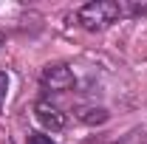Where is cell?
Here are the masks:
<instances>
[{
	"instance_id": "obj_1",
	"label": "cell",
	"mask_w": 147,
	"mask_h": 144,
	"mask_svg": "<svg viewBox=\"0 0 147 144\" xmlns=\"http://www.w3.org/2000/svg\"><path fill=\"white\" fill-rule=\"evenodd\" d=\"M125 11H122V6L116 3V0H93V3H85L82 9H79V26L82 28H88V31H102V28H108L110 23H116V20L122 17Z\"/></svg>"
},
{
	"instance_id": "obj_2",
	"label": "cell",
	"mask_w": 147,
	"mask_h": 144,
	"mask_svg": "<svg viewBox=\"0 0 147 144\" xmlns=\"http://www.w3.org/2000/svg\"><path fill=\"white\" fill-rule=\"evenodd\" d=\"M40 82L45 90H54V93H65V90L74 88V71L62 62H54V65H45L42 73H40Z\"/></svg>"
},
{
	"instance_id": "obj_3",
	"label": "cell",
	"mask_w": 147,
	"mask_h": 144,
	"mask_svg": "<svg viewBox=\"0 0 147 144\" xmlns=\"http://www.w3.org/2000/svg\"><path fill=\"white\" fill-rule=\"evenodd\" d=\"M34 116H37V122L45 127V130H51V133H57V130H65V127H68V116H65L59 108L48 105V102H42V99L34 105Z\"/></svg>"
},
{
	"instance_id": "obj_4",
	"label": "cell",
	"mask_w": 147,
	"mask_h": 144,
	"mask_svg": "<svg viewBox=\"0 0 147 144\" xmlns=\"http://www.w3.org/2000/svg\"><path fill=\"white\" fill-rule=\"evenodd\" d=\"M76 116H79V122H85V124H105L110 119V113L105 108H82Z\"/></svg>"
},
{
	"instance_id": "obj_5",
	"label": "cell",
	"mask_w": 147,
	"mask_h": 144,
	"mask_svg": "<svg viewBox=\"0 0 147 144\" xmlns=\"http://www.w3.org/2000/svg\"><path fill=\"white\" fill-rule=\"evenodd\" d=\"M28 144H54V139L45 133H28Z\"/></svg>"
},
{
	"instance_id": "obj_6",
	"label": "cell",
	"mask_w": 147,
	"mask_h": 144,
	"mask_svg": "<svg viewBox=\"0 0 147 144\" xmlns=\"http://www.w3.org/2000/svg\"><path fill=\"white\" fill-rule=\"evenodd\" d=\"M6 93H9V73L0 71V110H3V102H6Z\"/></svg>"
},
{
	"instance_id": "obj_7",
	"label": "cell",
	"mask_w": 147,
	"mask_h": 144,
	"mask_svg": "<svg viewBox=\"0 0 147 144\" xmlns=\"http://www.w3.org/2000/svg\"><path fill=\"white\" fill-rule=\"evenodd\" d=\"M130 14H147V6H130Z\"/></svg>"
},
{
	"instance_id": "obj_8",
	"label": "cell",
	"mask_w": 147,
	"mask_h": 144,
	"mask_svg": "<svg viewBox=\"0 0 147 144\" xmlns=\"http://www.w3.org/2000/svg\"><path fill=\"white\" fill-rule=\"evenodd\" d=\"M0 42H3V34H0Z\"/></svg>"
}]
</instances>
